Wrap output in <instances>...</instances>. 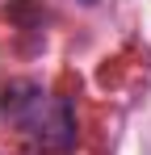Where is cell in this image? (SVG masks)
Instances as JSON below:
<instances>
[{
  "label": "cell",
  "instance_id": "cell-1",
  "mask_svg": "<svg viewBox=\"0 0 151 155\" xmlns=\"http://www.w3.org/2000/svg\"><path fill=\"white\" fill-rule=\"evenodd\" d=\"M25 126H34L42 151H67L76 143V113L67 101H42L34 105V117H25Z\"/></svg>",
  "mask_w": 151,
  "mask_h": 155
}]
</instances>
